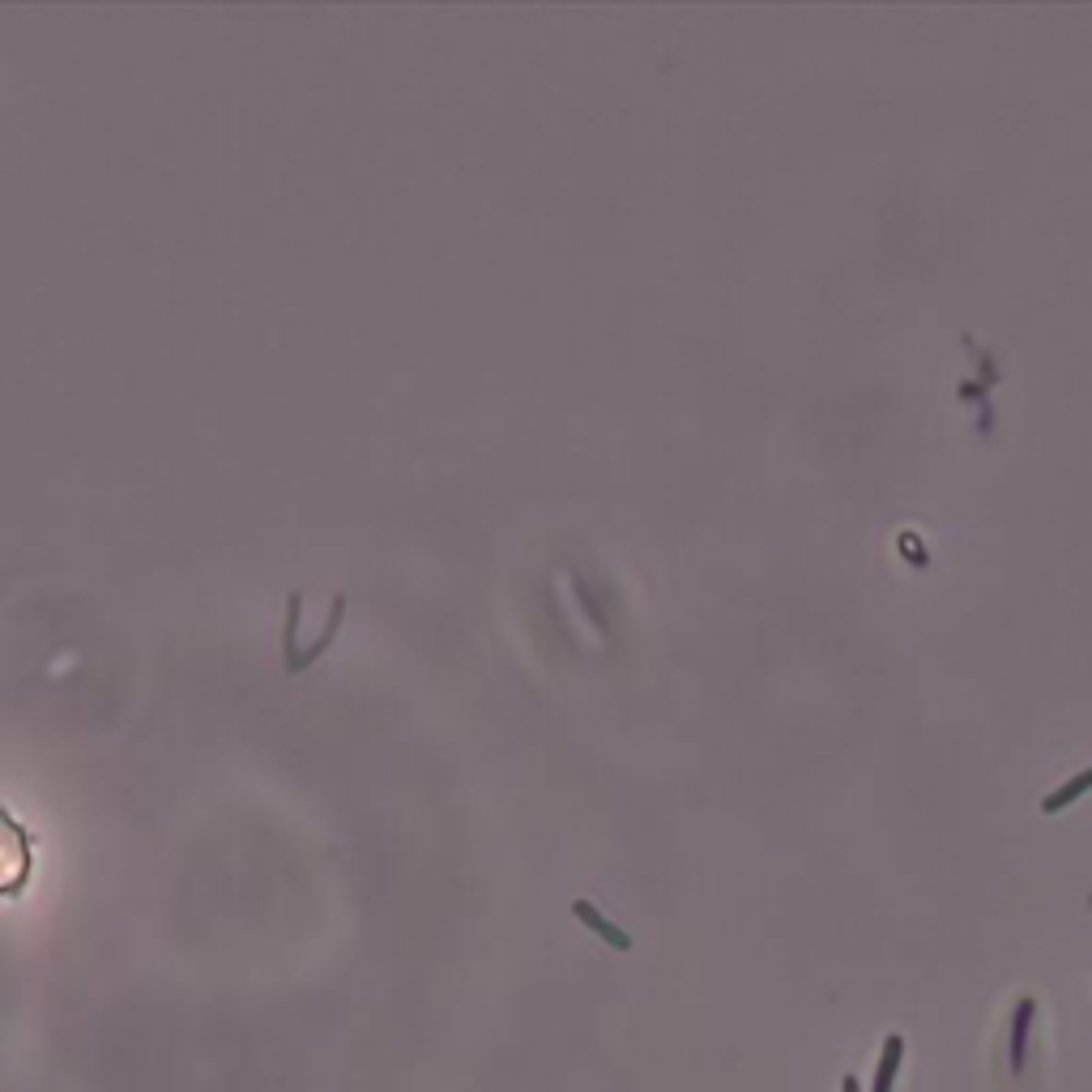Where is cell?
<instances>
[{
    "label": "cell",
    "instance_id": "1",
    "mask_svg": "<svg viewBox=\"0 0 1092 1092\" xmlns=\"http://www.w3.org/2000/svg\"><path fill=\"white\" fill-rule=\"evenodd\" d=\"M30 862H35L30 832L0 807V896L22 892V883L30 879Z\"/></svg>",
    "mask_w": 1092,
    "mask_h": 1092
},
{
    "label": "cell",
    "instance_id": "2",
    "mask_svg": "<svg viewBox=\"0 0 1092 1092\" xmlns=\"http://www.w3.org/2000/svg\"><path fill=\"white\" fill-rule=\"evenodd\" d=\"M572 918H576V922H585V926H590L598 939H606L615 951H631V935H627V930H619V926H615V922H611L602 909H594L590 901H576V905H572Z\"/></svg>",
    "mask_w": 1092,
    "mask_h": 1092
},
{
    "label": "cell",
    "instance_id": "3",
    "mask_svg": "<svg viewBox=\"0 0 1092 1092\" xmlns=\"http://www.w3.org/2000/svg\"><path fill=\"white\" fill-rule=\"evenodd\" d=\"M1033 999L1024 994L1020 1003H1015V1015H1011V1058H1007V1067H1011V1075H1020L1024 1071V1050H1029V1024H1033Z\"/></svg>",
    "mask_w": 1092,
    "mask_h": 1092
},
{
    "label": "cell",
    "instance_id": "4",
    "mask_svg": "<svg viewBox=\"0 0 1092 1092\" xmlns=\"http://www.w3.org/2000/svg\"><path fill=\"white\" fill-rule=\"evenodd\" d=\"M901 1058H905V1037H901V1033H892V1037L883 1042V1058H879V1067H875V1084H871V1092H892L896 1071H901Z\"/></svg>",
    "mask_w": 1092,
    "mask_h": 1092
},
{
    "label": "cell",
    "instance_id": "5",
    "mask_svg": "<svg viewBox=\"0 0 1092 1092\" xmlns=\"http://www.w3.org/2000/svg\"><path fill=\"white\" fill-rule=\"evenodd\" d=\"M1088 790H1092V768H1084V773H1075V777H1071L1063 790H1054V794L1042 802V811H1046V815H1054V811H1063L1067 802H1075L1079 794H1088Z\"/></svg>",
    "mask_w": 1092,
    "mask_h": 1092
},
{
    "label": "cell",
    "instance_id": "6",
    "mask_svg": "<svg viewBox=\"0 0 1092 1092\" xmlns=\"http://www.w3.org/2000/svg\"><path fill=\"white\" fill-rule=\"evenodd\" d=\"M841 1092H862V1088H858V1079H854V1075H845V1079H841Z\"/></svg>",
    "mask_w": 1092,
    "mask_h": 1092
}]
</instances>
